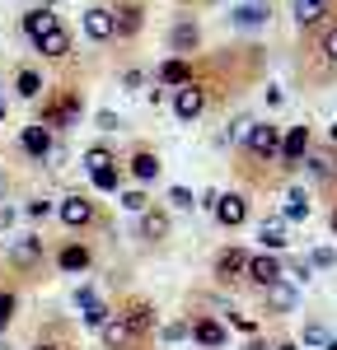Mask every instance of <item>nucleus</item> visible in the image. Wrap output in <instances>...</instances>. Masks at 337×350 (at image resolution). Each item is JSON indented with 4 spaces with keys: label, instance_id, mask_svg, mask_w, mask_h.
Instances as JSON below:
<instances>
[{
    "label": "nucleus",
    "instance_id": "nucleus-17",
    "mask_svg": "<svg viewBox=\"0 0 337 350\" xmlns=\"http://www.w3.org/2000/svg\"><path fill=\"white\" fill-rule=\"evenodd\" d=\"M258 239H262V247H286V224L281 219H262Z\"/></svg>",
    "mask_w": 337,
    "mask_h": 350
},
{
    "label": "nucleus",
    "instance_id": "nucleus-45",
    "mask_svg": "<svg viewBox=\"0 0 337 350\" xmlns=\"http://www.w3.org/2000/svg\"><path fill=\"white\" fill-rule=\"evenodd\" d=\"M0 196H5V178H0Z\"/></svg>",
    "mask_w": 337,
    "mask_h": 350
},
{
    "label": "nucleus",
    "instance_id": "nucleus-33",
    "mask_svg": "<svg viewBox=\"0 0 337 350\" xmlns=\"http://www.w3.org/2000/svg\"><path fill=\"white\" fill-rule=\"evenodd\" d=\"M314 178H328V173H333V154H314Z\"/></svg>",
    "mask_w": 337,
    "mask_h": 350
},
{
    "label": "nucleus",
    "instance_id": "nucleus-28",
    "mask_svg": "<svg viewBox=\"0 0 337 350\" xmlns=\"http://www.w3.org/2000/svg\"><path fill=\"white\" fill-rule=\"evenodd\" d=\"M19 94H24V98H38V94H42V80H38V70H19Z\"/></svg>",
    "mask_w": 337,
    "mask_h": 350
},
{
    "label": "nucleus",
    "instance_id": "nucleus-19",
    "mask_svg": "<svg viewBox=\"0 0 337 350\" xmlns=\"http://www.w3.org/2000/svg\"><path fill=\"white\" fill-rule=\"evenodd\" d=\"M244 267H249V257H244L239 247H229V252H221V262H216V271H221V275H239Z\"/></svg>",
    "mask_w": 337,
    "mask_h": 350
},
{
    "label": "nucleus",
    "instance_id": "nucleus-37",
    "mask_svg": "<svg viewBox=\"0 0 337 350\" xmlns=\"http://www.w3.org/2000/svg\"><path fill=\"white\" fill-rule=\"evenodd\" d=\"M314 262H319V267H333L337 252H333V247H319V252H314Z\"/></svg>",
    "mask_w": 337,
    "mask_h": 350
},
{
    "label": "nucleus",
    "instance_id": "nucleus-18",
    "mask_svg": "<svg viewBox=\"0 0 337 350\" xmlns=\"http://www.w3.org/2000/svg\"><path fill=\"white\" fill-rule=\"evenodd\" d=\"M132 173H136L140 183H155V178H160V159H155V154H136V159H132Z\"/></svg>",
    "mask_w": 337,
    "mask_h": 350
},
{
    "label": "nucleus",
    "instance_id": "nucleus-10",
    "mask_svg": "<svg viewBox=\"0 0 337 350\" xmlns=\"http://www.w3.org/2000/svg\"><path fill=\"white\" fill-rule=\"evenodd\" d=\"M258 280V285H272V280H281V262L277 257H249V267H244Z\"/></svg>",
    "mask_w": 337,
    "mask_h": 350
},
{
    "label": "nucleus",
    "instance_id": "nucleus-27",
    "mask_svg": "<svg viewBox=\"0 0 337 350\" xmlns=\"http://www.w3.org/2000/svg\"><path fill=\"white\" fill-rule=\"evenodd\" d=\"M197 341L201 346H225V332L216 323H197Z\"/></svg>",
    "mask_w": 337,
    "mask_h": 350
},
{
    "label": "nucleus",
    "instance_id": "nucleus-24",
    "mask_svg": "<svg viewBox=\"0 0 337 350\" xmlns=\"http://www.w3.org/2000/svg\"><path fill=\"white\" fill-rule=\"evenodd\" d=\"M305 346H314V350H328V346H333V336H328V327L309 323V327H305Z\"/></svg>",
    "mask_w": 337,
    "mask_h": 350
},
{
    "label": "nucleus",
    "instance_id": "nucleus-29",
    "mask_svg": "<svg viewBox=\"0 0 337 350\" xmlns=\"http://www.w3.org/2000/svg\"><path fill=\"white\" fill-rule=\"evenodd\" d=\"M103 341H108L112 350L127 346V327H122V323H103Z\"/></svg>",
    "mask_w": 337,
    "mask_h": 350
},
{
    "label": "nucleus",
    "instance_id": "nucleus-39",
    "mask_svg": "<svg viewBox=\"0 0 337 350\" xmlns=\"http://www.w3.org/2000/svg\"><path fill=\"white\" fill-rule=\"evenodd\" d=\"M290 280H309V262H290Z\"/></svg>",
    "mask_w": 337,
    "mask_h": 350
},
{
    "label": "nucleus",
    "instance_id": "nucleus-43",
    "mask_svg": "<svg viewBox=\"0 0 337 350\" xmlns=\"http://www.w3.org/2000/svg\"><path fill=\"white\" fill-rule=\"evenodd\" d=\"M244 350H267V346H262V341H253V346H244Z\"/></svg>",
    "mask_w": 337,
    "mask_h": 350
},
{
    "label": "nucleus",
    "instance_id": "nucleus-13",
    "mask_svg": "<svg viewBox=\"0 0 337 350\" xmlns=\"http://www.w3.org/2000/svg\"><path fill=\"white\" fill-rule=\"evenodd\" d=\"M24 150L33 154V159L52 154V135H47V126H28V131H24Z\"/></svg>",
    "mask_w": 337,
    "mask_h": 350
},
{
    "label": "nucleus",
    "instance_id": "nucleus-41",
    "mask_svg": "<svg viewBox=\"0 0 337 350\" xmlns=\"http://www.w3.org/2000/svg\"><path fill=\"white\" fill-rule=\"evenodd\" d=\"M99 126H103V131H117V126H122V122H117V117H112V112H99Z\"/></svg>",
    "mask_w": 337,
    "mask_h": 350
},
{
    "label": "nucleus",
    "instance_id": "nucleus-22",
    "mask_svg": "<svg viewBox=\"0 0 337 350\" xmlns=\"http://www.w3.org/2000/svg\"><path fill=\"white\" fill-rule=\"evenodd\" d=\"M14 262H38L42 257V239H24V243H14V252H10Z\"/></svg>",
    "mask_w": 337,
    "mask_h": 350
},
{
    "label": "nucleus",
    "instance_id": "nucleus-2",
    "mask_svg": "<svg viewBox=\"0 0 337 350\" xmlns=\"http://www.w3.org/2000/svg\"><path fill=\"white\" fill-rule=\"evenodd\" d=\"M309 154V126H290V135L281 140V163L295 168V163Z\"/></svg>",
    "mask_w": 337,
    "mask_h": 350
},
{
    "label": "nucleus",
    "instance_id": "nucleus-8",
    "mask_svg": "<svg viewBox=\"0 0 337 350\" xmlns=\"http://www.w3.org/2000/svg\"><path fill=\"white\" fill-rule=\"evenodd\" d=\"M61 219H66L71 229H75V224H89V219H94V206H89L84 196H66V201H61Z\"/></svg>",
    "mask_w": 337,
    "mask_h": 350
},
{
    "label": "nucleus",
    "instance_id": "nucleus-20",
    "mask_svg": "<svg viewBox=\"0 0 337 350\" xmlns=\"http://www.w3.org/2000/svg\"><path fill=\"white\" fill-rule=\"evenodd\" d=\"M160 80L164 84H192V75H188L183 61H164V66H160Z\"/></svg>",
    "mask_w": 337,
    "mask_h": 350
},
{
    "label": "nucleus",
    "instance_id": "nucleus-31",
    "mask_svg": "<svg viewBox=\"0 0 337 350\" xmlns=\"http://www.w3.org/2000/svg\"><path fill=\"white\" fill-rule=\"evenodd\" d=\"M94 187H99V191H112V187H117V168H112V163L94 173Z\"/></svg>",
    "mask_w": 337,
    "mask_h": 350
},
{
    "label": "nucleus",
    "instance_id": "nucleus-34",
    "mask_svg": "<svg viewBox=\"0 0 337 350\" xmlns=\"http://www.w3.org/2000/svg\"><path fill=\"white\" fill-rule=\"evenodd\" d=\"M122 206H127V211H145L150 201H145V191H127V196H122Z\"/></svg>",
    "mask_w": 337,
    "mask_h": 350
},
{
    "label": "nucleus",
    "instance_id": "nucleus-16",
    "mask_svg": "<svg viewBox=\"0 0 337 350\" xmlns=\"http://www.w3.org/2000/svg\"><path fill=\"white\" fill-rule=\"evenodd\" d=\"M262 290H267V304H272V308H281V313H286V308H295V290H290V285L272 280V285H262Z\"/></svg>",
    "mask_w": 337,
    "mask_h": 350
},
{
    "label": "nucleus",
    "instance_id": "nucleus-25",
    "mask_svg": "<svg viewBox=\"0 0 337 350\" xmlns=\"http://www.w3.org/2000/svg\"><path fill=\"white\" fill-rule=\"evenodd\" d=\"M89 267V252H84V247H66V252H61V271H84Z\"/></svg>",
    "mask_w": 337,
    "mask_h": 350
},
{
    "label": "nucleus",
    "instance_id": "nucleus-47",
    "mask_svg": "<svg viewBox=\"0 0 337 350\" xmlns=\"http://www.w3.org/2000/svg\"><path fill=\"white\" fill-rule=\"evenodd\" d=\"M38 350H56V346H38Z\"/></svg>",
    "mask_w": 337,
    "mask_h": 350
},
{
    "label": "nucleus",
    "instance_id": "nucleus-21",
    "mask_svg": "<svg viewBox=\"0 0 337 350\" xmlns=\"http://www.w3.org/2000/svg\"><path fill=\"white\" fill-rule=\"evenodd\" d=\"M188 47H197V24L183 19V24L173 28V52H188Z\"/></svg>",
    "mask_w": 337,
    "mask_h": 350
},
{
    "label": "nucleus",
    "instance_id": "nucleus-42",
    "mask_svg": "<svg viewBox=\"0 0 337 350\" xmlns=\"http://www.w3.org/2000/svg\"><path fill=\"white\" fill-rule=\"evenodd\" d=\"M10 224H14V211H10V206H0V229H10Z\"/></svg>",
    "mask_w": 337,
    "mask_h": 350
},
{
    "label": "nucleus",
    "instance_id": "nucleus-11",
    "mask_svg": "<svg viewBox=\"0 0 337 350\" xmlns=\"http://www.w3.org/2000/svg\"><path fill=\"white\" fill-rule=\"evenodd\" d=\"M38 52H42V56H66V52H71V33L56 24L52 33H42V38H38Z\"/></svg>",
    "mask_w": 337,
    "mask_h": 350
},
{
    "label": "nucleus",
    "instance_id": "nucleus-1",
    "mask_svg": "<svg viewBox=\"0 0 337 350\" xmlns=\"http://www.w3.org/2000/svg\"><path fill=\"white\" fill-rule=\"evenodd\" d=\"M249 150L258 154V159H272V154L281 150V131L267 126V122H262V126H249Z\"/></svg>",
    "mask_w": 337,
    "mask_h": 350
},
{
    "label": "nucleus",
    "instance_id": "nucleus-46",
    "mask_svg": "<svg viewBox=\"0 0 337 350\" xmlns=\"http://www.w3.org/2000/svg\"><path fill=\"white\" fill-rule=\"evenodd\" d=\"M277 350H295V346H277Z\"/></svg>",
    "mask_w": 337,
    "mask_h": 350
},
{
    "label": "nucleus",
    "instance_id": "nucleus-40",
    "mask_svg": "<svg viewBox=\"0 0 337 350\" xmlns=\"http://www.w3.org/2000/svg\"><path fill=\"white\" fill-rule=\"evenodd\" d=\"M47 211H52V201H33V206H28V215H33V219H42Z\"/></svg>",
    "mask_w": 337,
    "mask_h": 350
},
{
    "label": "nucleus",
    "instance_id": "nucleus-9",
    "mask_svg": "<svg viewBox=\"0 0 337 350\" xmlns=\"http://www.w3.org/2000/svg\"><path fill=\"white\" fill-rule=\"evenodd\" d=\"M52 28H56V14L47 10V5H42V10H28V14H24V33L33 38V42H38L42 33H52Z\"/></svg>",
    "mask_w": 337,
    "mask_h": 350
},
{
    "label": "nucleus",
    "instance_id": "nucleus-35",
    "mask_svg": "<svg viewBox=\"0 0 337 350\" xmlns=\"http://www.w3.org/2000/svg\"><path fill=\"white\" fill-rule=\"evenodd\" d=\"M14 318V295H0V327Z\"/></svg>",
    "mask_w": 337,
    "mask_h": 350
},
{
    "label": "nucleus",
    "instance_id": "nucleus-7",
    "mask_svg": "<svg viewBox=\"0 0 337 350\" xmlns=\"http://www.w3.org/2000/svg\"><path fill=\"white\" fill-rule=\"evenodd\" d=\"M229 24H239V28H262V24H267V10H262L258 0H249V5H234V10H229Z\"/></svg>",
    "mask_w": 337,
    "mask_h": 350
},
{
    "label": "nucleus",
    "instance_id": "nucleus-44",
    "mask_svg": "<svg viewBox=\"0 0 337 350\" xmlns=\"http://www.w3.org/2000/svg\"><path fill=\"white\" fill-rule=\"evenodd\" d=\"M333 234H337V211H333Z\"/></svg>",
    "mask_w": 337,
    "mask_h": 350
},
{
    "label": "nucleus",
    "instance_id": "nucleus-23",
    "mask_svg": "<svg viewBox=\"0 0 337 350\" xmlns=\"http://www.w3.org/2000/svg\"><path fill=\"white\" fill-rule=\"evenodd\" d=\"M140 234H145V239H164L168 234V215H145L140 219Z\"/></svg>",
    "mask_w": 337,
    "mask_h": 350
},
{
    "label": "nucleus",
    "instance_id": "nucleus-3",
    "mask_svg": "<svg viewBox=\"0 0 337 350\" xmlns=\"http://www.w3.org/2000/svg\"><path fill=\"white\" fill-rule=\"evenodd\" d=\"M211 211H216V219H221L225 229H234V224H244V215H249V206H244V196H234V191H229V196H216V206H211Z\"/></svg>",
    "mask_w": 337,
    "mask_h": 350
},
{
    "label": "nucleus",
    "instance_id": "nucleus-36",
    "mask_svg": "<svg viewBox=\"0 0 337 350\" xmlns=\"http://www.w3.org/2000/svg\"><path fill=\"white\" fill-rule=\"evenodd\" d=\"M323 56L337 61V28H328V38H323Z\"/></svg>",
    "mask_w": 337,
    "mask_h": 350
},
{
    "label": "nucleus",
    "instance_id": "nucleus-6",
    "mask_svg": "<svg viewBox=\"0 0 337 350\" xmlns=\"http://www.w3.org/2000/svg\"><path fill=\"white\" fill-rule=\"evenodd\" d=\"M122 327H127V336H145V332L155 327L150 304H132V308H127V318H122Z\"/></svg>",
    "mask_w": 337,
    "mask_h": 350
},
{
    "label": "nucleus",
    "instance_id": "nucleus-30",
    "mask_svg": "<svg viewBox=\"0 0 337 350\" xmlns=\"http://www.w3.org/2000/svg\"><path fill=\"white\" fill-rule=\"evenodd\" d=\"M108 163H112L108 150H89V154H84V168H89V173H99V168H108Z\"/></svg>",
    "mask_w": 337,
    "mask_h": 350
},
{
    "label": "nucleus",
    "instance_id": "nucleus-15",
    "mask_svg": "<svg viewBox=\"0 0 337 350\" xmlns=\"http://www.w3.org/2000/svg\"><path fill=\"white\" fill-rule=\"evenodd\" d=\"M112 33H140V10L136 5H122L112 14Z\"/></svg>",
    "mask_w": 337,
    "mask_h": 350
},
{
    "label": "nucleus",
    "instance_id": "nucleus-32",
    "mask_svg": "<svg viewBox=\"0 0 337 350\" xmlns=\"http://www.w3.org/2000/svg\"><path fill=\"white\" fill-rule=\"evenodd\" d=\"M168 201H173L178 211H192V206H197V201H192V191H188V187H173V191H168Z\"/></svg>",
    "mask_w": 337,
    "mask_h": 350
},
{
    "label": "nucleus",
    "instance_id": "nucleus-48",
    "mask_svg": "<svg viewBox=\"0 0 337 350\" xmlns=\"http://www.w3.org/2000/svg\"><path fill=\"white\" fill-rule=\"evenodd\" d=\"M127 5H136V0H127Z\"/></svg>",
    "mask_w": 337,
    "mask_h": 350
},
{
    "label": "nucleus",
    "instance_id": "nucleus-4",
    "mask_svg": "<svg viewBox=\"0 0 337 350\" xmlns=\"http://www.w3.org/2000/svg\"><path fill=\"white\" fill-rule=\"evenodd\" d=\"M201 108H206V94H201L197 84H183L178 98H173V112H178L183 122H192V117H201Z\"/></svg>",
    "mask_w": 337,
    "mask_h": 350
},
{
    "label": "nucleus",
    "instance_id": "nucleus-14",
    "mask_svg": "<svg viewBox=\"0 0 337 350\" xmlns=\"http://www.w3.org/2000/svg\"><path fill=\"white\" fill-rule=\"evenodd\" d=\"M323 19V0H295V24L300 28H314Z\"/></svg>",
    "mask_w": 337,
    "mask_h": 350
},
{
    "label": "nucleus",
    "instance_id": "nucleus-26",
    "mask_svg": "<svg viewBox=\"0 0 337 350\" xmlns=\"http://www.w3.org/2000/svg\"><path fill=\"white\" fill-rule=\"evenodd\" d=\"M305 215H309L305 191H290V196H286V219H305Z\"/></svg>",
    "mask_w": 337,
    "mask_h": 350
},
{
    "label": "nucleus",
    "instance_id": "nucleus-38",
    "mask_svg": "<svg viewBox=\"0 0 337 350\" xmlns=\"http://www.w3.org/2000/svg\"><path fill=\"white\" fill-rule=\"evenodd\" d=\"M183 336H188V327H183V323H173V327H164V341H183Z\"/></svg>",
    "mask_w": 337,
    "mask_h": 350
},
{
    "label": "nucleus",
    "instance_id": "nucleus-5",
    "mask_svg": "<svg viewBox=\"0 0 337 350\" xmlns=\"http://www.w3.org/2000/svg\"><path fill=\"white\" fill-rule=\"evenodd\" d=\"M84 33L94 42H108L112 38V10H84Z\"/></svg>",
    "mask_w": 337,
    "mask_h": 350
},
{
    "label": "nucleus",
    "instance_id": "nucleus-12",
    "mask_svg": "<svg viewBox=\"0 0 337 350\" xmlns=\"http://www.w3.org/2000/svg\"><path fill=\"white\" fill-rule=\"evenodd\" d=\"M75 304H80V313H84V323H89V327H103V323H108V308L94 299V290H80Z\"/></svg>",
    "mask_w": 337,
    "mask_h": 350
}]
</instances>
